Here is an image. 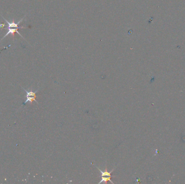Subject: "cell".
I'll return each mask as SVG.
<instances>
[{
	"label": "cell",
	"instance_id": "4",
	"mask_svg": "<svg viewBox=\"0 0 185 184\" xmlns=\"http://www.w3.org/2000/svg\"><path fill=\"white\" fill-rule=\"evenodd\" d=\"M96 168L98 169V170L100 171V173H101V177H110V176H111V173L112 172H113V171L114 170V169H113V170H112L111 172H109L107 170V167H106L105 170L104 171H103L100 170V169L99 168H98V167H96Z\"/></svg>",
	"mask_w": 185,
	"mask_h": 184
},
{
	"label": "cell",
	"instance_id": "2",
	"mask_svg": "<svg viewBox=\"0 0 185 184\" xmlns=\"http://www.w3.org/2000/svg\"><path fill=\"white\" fill-rule=\"evenodd\" d=\"M26 28V27H23V26H21V27H19V28H8V27H7V28H5V29L6 30H7V34H5V36H3V37L2 38V40L0 41V42H1V41H2L3 40L4 38H5V37H7V36L8 35H12V36H13V41H14V39H15V32H17L18 34H19L21 37L23 38V39H25L23 38V36L21 35L20 32L18 31V29H25Z\"/></svg>",
	"mask_w": 185,
	"mask_h": 184
},
{
	"label": "cell",
	"instance_id": "3",
	"mask_svg": "<svg viewBox=\"0 0 185 184\" xmlns=\"http://www.w3.org/2000/svg\"><path fill=\"white\" fill-rule=\"evenodd\" d=\"M2 17L3 19V20H5V21L6 22H7V23L8 24V26L7 27H8V28H19V26H18V25H19V24L20 23V22H22V21L23 20L24 18H25L26 17V16H24L22 19H21V20H20V21H19L17 23H15V20L14 19L13 20V21H12L11 22H9V21H8L7 20H6L5 19H4V18L2 16H1Z\"/></svg>",
	"mask_w": 185,
	"mask_h": 184
},
{
	"label": "cell",
	"instance_id": "6",
	"mask_svg": "<svg viewBox=\"0 0 185 184\" xmlns=\"http://www.w3.org/2000/svg\"><path fill=\"white\" fill-rule=\"evenodd\" d=\"M5 26H7L4 23H0V29H3Z\"/></svg>",
	"mask_w": 185,
	"mask_h": 184
},
{
	"label": "cell",
	"instance_id": "1",
	"mask_svg": "<svg viewBox=\"0 0 185 184\" xmlns=\"http://www.w3.org/2000/svg\"><path fill=\"white\" fill-rule=\"evenodd\" d=\"M23 89V90L25 91L26 92V98H27V99L25 101V102L23 103L22 105H25L26 104H27V103L28 102H29L30 103H32V102L33 101H35V102L37 103V104H38V103L37 102V101H36V92H37L38 90H37L36 91L33 92V91H27V90H26V89H25L24 88Z\"/></svg>",
	"mask_w": 185,
	"mask_h": 184
},
{
	"label": "cell",
	"instance_id": "5",
	"mask_svg": "<svg viewBox=\"0 0 185 184\" xmlns=\"http://www.w3.org/2000/svg\"><path fill=\"white\" fill-rule=\"evenodd\" d=\"M101 177V180H100V182L99 183V184H101L102 182H105L107 183V182H110L112 184H114V183L111 180V178L112 177H114L113 176H110V177Z\"/></svg>",
	"mask_w": 185,
	"mask_h": 184
}]
</instances>
